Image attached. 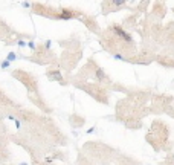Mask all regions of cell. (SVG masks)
<instances>
[{
  "label": "cell",
  "mask_w": 174,
  "mask_h": 165,
  "mask_svg": "<svg viewBox=\"0 0 174 165\" xmlns=\"http://www.w3.org/2000/svg\"><path fill=\"white\" fill-rule=\"evenodd\" d=\"M113 32L119 37V38H122L124 41H128V43H131L133 40H131V35L128 34L125 29H122L121 26H113Z\"/></svg>",
  "instance_id": "cell-1"
},
{
  "label": "cell",
  "mask_w": 174,
  "mask_h": 165,
  "mask_svg": "<svg viewBox=\"0 0 174 165\" xmlns=\"http://www.w3.org/2000/svg\"><path fill=\"white\" fill-rule=\"evenodd\" d=\"M58 17H60V18H63V20H69V18H72V17H73V12L67 11V9H63L61 14H60Z\"/></svg>",
  "instance_id": "cell-2"
},
{
  "label": "cell",
  "mask_w": 174,
  "mask_h": 165,
  "mask_svg": "<svg viewBox=\"0 0 174 165\" xmlns=\"http://www.w3.org/2000/svg\"><path fill=\"white\" fill-rule=\"evenodd\" d=\"M95 75H96V80H99V81L105 80V73H104V70L101 69V67H96L95 69Z\"/></svg>",
  "instance_id": "cell-3"
},
{
  "label": "cell",
  "mask_w": 174,
  "mask_h": 165,
  "mask_svg": "<svg viewBox=\"0 0 174 165\" xmlns=\"http://www.w3.org/2000/svg\"><path fill=\"white\" fill-rule=\"evenodd\" d=\"M48 75L51 77V78H53V80H57V81H63V77H61V73L58 72V70H52V72H49Z\"/></svg>",
  "instance_id": "cell-4"
},
{
  "label": "cell",
  "mask_w": 174,
  "mask_h": 165,
  "mask_svg": "<svg viewBox=\"0 0 174 165\" xmlns=\"http://www.w3.org/2000/svg\"><path fill=\"white\" fill-rule=\"evenodd\" d=\"M15 58H17V55H15L14 52H9V54H8V57H6V61L11 63V61H14Z\"/></svg>",
  "instance_id": "cell-5"
},
{
  "label": "cell",
  "mask_w": 174,
  "mask_h": 165,
  "mask_svg": "<svg viewBox=\"0 0 174 165\" xmlns=\"http://www.w3.org/2000/svg\"><path fill=\"white\" fill-rule=\"evenodd\" d=\"M113 5H115V6H124V5H125V2H122V0H115Z\"/></svg>",
  "instance_id": "cell-6"
},
{
  "label": "cell",
  "mask_w": 174,
  "mask_h": 165,
  "mask_svg": "<svg viewBox=\"0 0 174 165\" xmlns=\"http://www.w3.org/2000/svg\"><path fill=\"white\" fill-rule=\"evenodd\" d=\"M9 67V61H3L2 63V69H8Z\"/></svg>",
  "instance_id": "cell-7"
},
{
  "label": "cell",
  "mask_w": 174,
  "mask_h": 165,
  "mask_svg": "<svg viewBox=\"0 0 174 165\" xmlns=\"http://www.w3.org/2000/svg\"><path fill=\"white\" fill-rule=\"evenodd\" d=\"M113 57H115L116 60H124V57H122V55H121V54H115V55H113Z\"/></svg>",
  "instance_id": "cell-8"
},
{
  "label": "cell",
  "mask_w": 174,
  "mask_h": 165,
  "mask_svg": "<svg viewBox=\"0 0 174 165\" xmlns=\"http://www.w3.org/2000/svg\"><path fill=\"white\" fill-rule=\"evenodd\" d=\"M26 44H27V43H26V41H23V40H22V41H18V46H20V48H25Z\"/></svg>",
  "instance_id": "cell-9"
},
{
  "label": "cell",
  "mask_w": 174,
  "mask_h": 165,
  "mask_svg": "<svg viewBox=\"0 0 174 165\" xmlns=\"http://www.w3.org/2000/svg\"><path fill=\"white\" fill-rule=\"evenodd\" d=\"M27 46H29L31 49H35V44H34V41H29V43H27Z\"/></svg>",
  "instance_id": "cell-10"
},
{
  "label": "cell",
  "mask_w": 174,
  "mask_h": 165,
  "mask_svg": "<svg viewBox=\"0 0 174 165\" xmlns=\"http://www.w3.org/2000/svg\"><path fill=\"white\" fill-rule=\"evenodd\" d=\"M18 165H27V164H25V162H23V164H18Z\"/></svg>",
  "instance_id": "cell-11"
}]
</instances>
